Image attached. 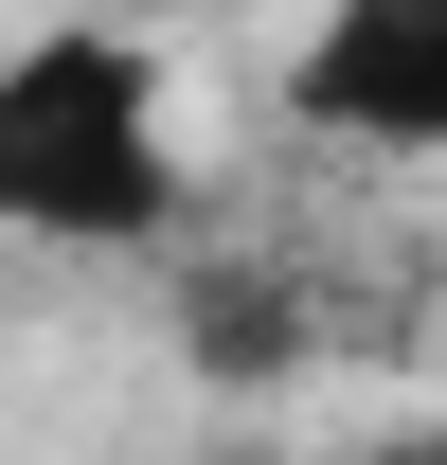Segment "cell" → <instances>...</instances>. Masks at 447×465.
Instances as JSON below:
<instances>
[{
    "mask_svg": "<svg viewBox=\"0 0 447 465\" xmlns=\"http://www.w3.org/2000/svg\"><path fill=\"white\" fill-rule=\"evenodd\" d=\"M197 215V143L179 90L125 18L0 36V232L18 251H162Z\"/></svg>",
    "mask_w": 447,
    "mask_h": 465,
    "instance_id": "obj_1",
    "label": "cell"
},
{
    "mask_svg": "<svg viewBox=\"0 0 447 465\" xmlns=\"http://www.w3.org/2000/svg\"><path fill=\"white\" fill-rule=\"evenodd\" d=\"M412 465H447V430H412Z\"/></svg>",
    "mask_w": 447,
    "mask_h": 465,
    "instance_id": "obj_3",
    "label": "cell"
},
{
    "mask_svg": "<svg viewBox=\"0 0 447 465\" xmlns=\"http://www.w3.org/2000/svg\"><path fill=\"white\" fill-rule=\"evenodd\" d=\"M286 125L376 143V162H447V0H323L286 54Z\"/></svg>",
    "mask_w": 447,
    "mask_h": 465,
    "instance_id": "obj_2",
    "label": "cell"
},
{
    "mask_svg": "<svg viewBox=\"0 0 447 465\" xmlns=\"http://www.w3.org/2000/svg\"><path fill=\"white\" fill-rule=\"evenodd\" d=\"M393 465H412V448H393Z\"/></svg>",
    "mask_w": 447,
    "mask_h": 465,
    "instance_id": "obj_4",
    "label": "cell"
}]
</instances>
